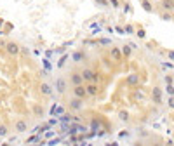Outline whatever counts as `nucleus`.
Returning a JSON list of instances; mask_svg holds the SVG:
<instances>
[{"mask_svg":"<svg viewBox=\"0 0 174 146\" xmlns=\"http://www.w3.org/2000/svg\"><path fill=\"white\" fill-rule=\"evenodd\" d=\"M82 77H84V82H99V73L94 71V70H89V68H84L82 71Z\"/></svg>","mask_w":174,"mask_h":146,"instance_id":"1","label":"nucleus"},{"mask_svg":"<svg viewBox=\"0 0 174 146\" xmlns=\"http://www.w3.org/2000/svg\"><path fill=\"white\" fill-rule=\"evenodd\" d=\"M70 110H73V111H80V110H84V99L73 96V98L70 99Z\"/></svg>","mask_w":174,"mask_h":146,"instance_id":"2","label":"nucleus"},{"mask_svg":"<svg viewBox=\"0 0 174 146\" xmlns=\"http://www.w3.org/2000/svg\"><path fill=\"white\" fill-rule=\"evenodd\" d=\"M54 87H56V92L58 94H64L66 91H68V82L64 80V78H56V84H54Z\"/></svg>","mask_w":174,"mask_h":146,"instance_id":"3","label":"nucleus"},{"mask_svg":"<svg viewBox=\"0 0 174 146\" xmlns=\"http://www.w3.org/2000/svg\"><path fill=\"white\" fill-rule=\"evenodd\" d=\"M71 91H73V96H77V98H82V99L87 98V89H85L84 84H80V85H73Z\"/></svg>","mask_w":174,"mask_h":146,"instance_id":"4","label":"nucleus"},{"mask_svg":"<svg viewBox=\"0 0 174 146\" xmlns=\"http://www.w3.org/2000/svg\"><path fill=\"white\" fill-rule=\"evenodd\" d=\"M5 51H7L10 56H17V54L21 52V47H19L16 42H7V44H5Z\"/></svg>","mask_w":174,"mask_h":146,"instance_id":"5","label":"nucleus"},{"mask_svg":"<svg viewBox=\"0 0 174 146\" xmlns=\"http://www.w3.org/2000/svg\"><path fill=\"white\" fill-rule=\"evenodd\" d=\"M14 131H16L17 134H24V132H28V124H26L24 120H17V122L14 124Z\"/></svg>","mask_w":174,"mask_h":146,"instance_id":"6","label":"nucleus"},{"mask_svg":"<svg viewBox=\"0 0 174 146\" xmlns=\"http://www.w3.org/2000/svg\"><path fill=\"white\" fill-rule=\"evenodd\" d=\"M125 85H131V87L139 85V75H138V73H131V75L125 78Z\"/></svg>","mask_w":174,"mask_h":146,"instance_id":"7","label":"nucleus"},{"mask_svg":"<svg viewBox=\"0 0 174 146\" xmlns=\"http://www.w3.org/2000/svg\"><path fill=\"white\" fill-rule=\"evenodd\" d=\"M70 84H71V85H80V84H84V77H82V73H78V71L71 73V77H70Z\"/></svg>","mask_w":174,"mask_h":146,"instance_id":"8","label":"nucleus"},{"mask_svg":"<svg viewBox=\"0 0 174 146\" xmlns=\"http://www.w3.org/2000/svg\"><path fill=\"white\" fill-rule=\"evenodd\" d=\"M152 98H153V103H155V104H162V92H160L159 87H153V91H152Z\"/></svg>","mask_w":174,"mask_h":146,"instance_id":"9","label":"nucleus"},{"mask_svg":"<svg viewBox=\"0 0 174 146\" xmlns=\"http://www.w3.org/2000/svg\"><path fill=\"white\" fill-rule=\"evenodd\" d=\"M85 89H87V96H96L98 91H99V87L96 85V82H89V84L85 85Z\"/></svg>","mask_w":174,"mask_h":146,"instance_id":"10","label":"nucleus"},{"mask_svg":"<svg viewBox=\"0 0 174 146\" xmlns=\"http://www.w3.org/2000/svg\"><path fill=\"white\" fill-rule=\"evenodd\" d=\"M110 56L113 57V61H120V59L124 57V54H122V51H120L119 47H112V51H110Z\"/></svg>","mask_w":174,"mask_h":146,"instance_id":"11","label":"nucleus"},{"mask_svg":"<svg viewBox=\"0 0 174 146\" xmlns=\"http://www.w3.org/2000/svg\"><path fill=\"white\" fill-rule=\"evenodd\" d=\"M40 92H42V96H51V94H52V85L47 84V82H42V85H40Z\"/></svg>","mask_w":174,"mask_h":146,"instance_id":"12","label":"nucleus"},{"mask_svg":"<svg viewBox=\"0 0 174 146\" xmlns=\"http://www.w3.org/2000/svg\"><path fill=\"white\" fill-rule=\"evenodd\" d=\"M33 115H35L37 118H42V117H44V108H42L40 104H35V106H33Z\"/></svg>","mask_w":174,"mask_h":146,"instance_id":"13","label":"nucleus"},{"mask_svg":"<svg viewBox=\"0 0 174 146\" xmlns=\"http://www.w3.org/2000/svg\"><path fill=\"white\" fill-rule=\"evenodd\" d=\"M71 59H73L75 63H82V61L85 59V54H84V52H73Z\"/></svg>","mask_w":174,"mask_h":146,"instance_id":"14","label":"nucleus"},{"mask_svg":"<svg viewBox=\"0 0 174 146\" xmlns=\"http://www.w3.org/2000/svg\"><path fill=\"white\" fill-rule=\"evenodd\" d=\"M162 7L166 10H174V0H162Z\"/></svg>","mask_w":174,"mask_h":146,"instance_id":"15","label":"nucleus"},{"mask_svg":"<svg viewBox=\"0 0 174 146\" xmlns=\"http://www.w3.org/2000/svg\"><path fill=\"white\" fill-rule=\"evenodd\" d=\"M129 111H125V110H122V111H119V120H122V122H129Z\"/></svg>","mask_w":174,"mask_h":146,"instance_id":"16","label":"nucleus"},{"mask_svg":"<svg viewBox=\"0 0 174 146\" xmlns=\"http://www.w3.org/2000/svg\"><path fill=\"white\" fill-rule=\"evenodd\" d=\"M131 52H132V47H131L129 44L122 47V54H124V57H129V56H131Z\"/></svg>","mask_w":174,"mask_h":146,"instance_id":"17","label":"nucleus"},{"mask_svg":"<svg viewBox=\"0 0 174 146\" xmlns=\"http://www.w3.org/2000/svg\"><path fill=\"white\" fill-rule=\"evenodd\" d=\"M7 136H9V129H7V125L0 124V138H7Z\"/></svg>","mask_w":174,"mask_h":146,"instance_id":"18","label":"nucleus"},{"mask_svg":"<svg viewBox=\"0 0 174 146\" xmlns=\"http://www.w3.org/2000/svg\"><path fill=\"white\" fill-rule=\"evenodd\" d=\"M124 31H125L127 35H131V33H134V26H132V24H125V28H124Z\"/></svg>","mask_w":174,"mask_h":146,"instance_id":"19","label":"nucleus"},{"mask_svg":"<svg viewBox=\"0 0 174 146\" xmlns=\"http://www.w3.org/2000/svg\"><path fill=\"white\" fill-rule=\"evenodd\" d=\"M134 98H136V99H145V94H143V91H139V89H138V91L134 92Z\"/></svg>","mask_w":174,"mask_h":146,"instance_id":"20","label":"nucleus"},{"mask_svg":"<svg viewBox=\"0 0 174 146\" xmlns=\"http://www.w3.org/2000/svg\"><path fill=\"white\" fill-rule=\"evenodd\" d=\"M108 2H110V5H112V7H115V9H117V7H120L119 0H108Z\"/></svg>","mask_w":174,"mask_h":146,"instance_id":"21","label":"nucleus"},{"mask_svg":"<svg viewBox=\"0 0 174 146\" xmlns=\"http://www.w3.org/2000/svg\"><path fill=\"white\" fill-rule=\"evenodd\" d=\"M136 35H138L139 38H145V35H146V33H145V30H138V31H136Z\"/></svg>","mask_w":174,"mask_h":146,"instance_id":"22","label":"nucleus"},{"mask_svg":"<svg viewBox=\"0 0 174 146\" xmlns=\"http://www.w3.org/2000/svg\"><path fill=\"white\" fill-rule=\"evenodd\" d=\"M143 7H145V10H152V5L148 2H143Z\"/></svg>","mask_w":174,"mask_h":146,"instance_id":"23","label":"nucleus"},{"mask_svg":"<svg viewBox=\"0 0 174 146\" xmlns=\"http://www.w3.org/2000/svg\"><path fill=\"white\" fill-rule=\"evenodd\" d=\"M162 19H164V21H169V19H173V17H171V14L167 12V14H162Z\"/></svg>","mask_w":174,"mask_h":146,"instance_id":"24","label":"nucleus"},{"mask_svg":"<svg viewBox=\"0 0 174 146\" xmlns=\"http://www.w3.org/2000/svg\"><path fill=\"white\" fill-rule=\"evenodd\" d=\"M98 42H99V44H105V45H108V44H112V42H110L108 38H101V40H98Z\"/></svg>","mask_w":174,"mask_h":146,"instance_id":"25","label":"nucleus"},{"mask_svg":"<svg viewBox=\"0 0 174 146\" xmlns=\"http://www.w3.org/2000/svg\"><path fill=\"white\" fill-rule=\"evenodd\" d=\"M94 44H98V42H94V40H84V45H94Z\"/></svg>","mask_w":174,"mask_h":146,"instance_id":"26","label":"nucleus"},{"mask_svg":"<svg viewBox=\"0 0 174 146\" xmlns=\"http://www.w3.org/2000/svg\"><path fill=\"white\" fill-rule=\"evenodd\" d=\"M96 2H98V3H99V5H108V3H110V2H108V0H96Z\"/></svg>","mask_w":174,"mask_h":146,"instance_id":"27","label":"nucleus"},{"mask_svg":"<svg viewBox=\"0 0 174 146\" xmlns=\"http://www.w3.org/2000/svg\"><path fill=\"white\" fill-rule=\"evenodd\" d=\"M169 106H171V108H174V98L171 99V101H169Z\"/></svg>","mask_w":174,"mask_h":146,"instance_id":"28","label":"nucleus"},{"mask_svg":"<svg viewBox=\"0 0 174 146\" xmlns=\"http://www.w3.org/2000/svg\"><path fill=\"white\" fill-rule=\"evenodd\" d=\"M169 57H171V59H174V52H169Z\"/></svg>","mask_w":174,"mask_h":146,"instance_id":"29","label":"nucleus"}]
</instances>
